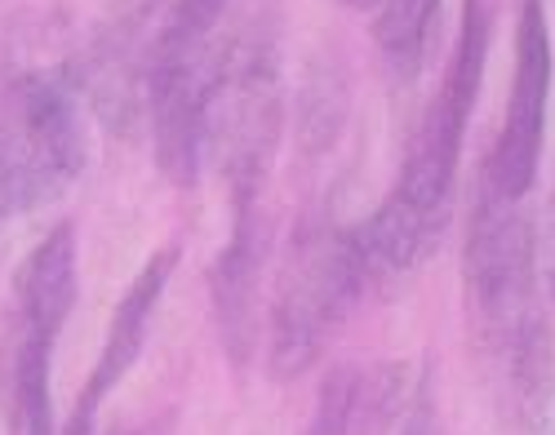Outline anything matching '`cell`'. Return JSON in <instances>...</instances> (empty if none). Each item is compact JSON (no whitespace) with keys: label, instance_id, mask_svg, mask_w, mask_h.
Wrapping results in <instances>:
<instances>
[{"label":"cell","instance_id":"52a82bcc","mask_svg":"<svg viewBox=\"0 0 555 435\" xmlns=\"http://www.w3.org/2000/svg\"><path fill=\"white\" fill-rule=\"evenodd\" d=\"M462 280H467V303L498 351L546 320L538 307V231L520 201L498 196L485 182L462 250Z\"/></svg>","mask_w":555,"mask_h":435},{"label":"cell","instance_id":"8992f818","mask_svg":"<svg viewBox=\"0 0 555 435\" xmlns=\"http://www.w3.org/2000/svg\"><path fill=\"white\" fill-rule=\"evenodd\" d=\"M281 120H285V93H281L275 44L262 31H241L231 40V59L214 93L209 142H205V161H214L231 187V214L262 209V187L271 178Z\"/></svg>","mask_w":555,"mask_h":435},{"label":"cell","instance_id":"7a4b0ae2","mask_svg":"<svg viewBox=\"0 0 555 435\" xmlns=\"http://www.w3.org/2000/svg\"><path fill=\"white\" fill-rule=\"evenodd\" d=\"M231 0H169L147 50V120L156 165L169 182L196 187L205 169L209 112L222 85L231 40L222 36Z\"/></svg>","mask_w":555,"mask_h":435},{"label":"cell","instance_id":"7c38bea8","mask_svg":"<svg viewBox=\"0 0 555 435\" xmlns=\"http://www.w3.org/2000/svg\"><path fill=\"white\" fill-rule=\"evenodd\" d=\"M436 27H440V0H383L378 5L374 44L383 76L396 89H409L427 72Z\"/></svg>","mask_w":555,"mask_h":435},{"label":"cell","instance_id":"5bb4252c","mask_svg":"<svg viewBox=\"0 0 555 435\" xmlns=\"http://www.w3.org/2000/svg\"><path fill=\"white\" fill-rule=\"evenodd\" d=\"M542 263H546V289H551V298H555V196H551L546 227H542Z\"/></svg>","mask_w":555,"mask_h":435},{"label":"cell","instance_id":"30bf717a","mask_svg":"<svg viewBox=\"0 0 555 435\" xmlns=\"http://www.w3.org/2000/svg\"><path fill=\"white\" fill-rule=\"evenodd\" d=\"M267 245H271V235H267L262 209L231 214V235L209 271L214 320H218V337L231 364H249L254 343H258V280H262Z\"/></svg>","mask_w":555,"mask_h":435},{"label":"cell","instance_id":"4fadbf2b","mask_svg":"<svg viewBox=\"0 0 555 435\" xmlns=\"http://www.w3.org/2000/svg\"><path fill=\"white\" fill-rule=\"evenodd\" d=\"M400 435H440V426H436L431 378H423V382H418V392H413V409H409V418L400 422Z\"/></svg>","mask_w":555,"mask_h":435},{"label":"cell","instance_id":"9a60e30c","mask_svg":"<svg viewBox=\"0 0 555 435\" xmlns=\"http://www.w3.org/2000/svg\"><path fill=\"white\" fill-rule=\"evenodd\" d=\"M347 5H383V0H347Z\"/></svg>","mask_w":555,"mask_h":435},{"label":"cell","instance_id":"8fae6325","mask_svg":"<svg viewBox=\"0 0 555 435\" xmlns=\"http://www.w3.org/2000/svg\"><path fill=\"white\" fill-rule=\"evenodd\" d=\"M409 369L400 360L343 364L320 382L307 435H387L396 422L409 418Z\"/></svg>","mask_w":555,"mask_h":435},{"label":"cell","instance_id":"3957f363","mask_svg":"<svg viewBox=\"0 0 555 435\" xmlns=\"http://www.w3.org/2000/svg\"><path fill=\"white\" fill-rule=\"evenodd\" d=\"M364 294L369 284L356 250V227H343L330 214L307 218L294 231L281 276H275V298L267 320L271 378L285 382L307 373Z\"/></svg>","mask_w":555,"mask_h":435},{"label":"cell","instance_id":"9c48e42d","mask_svg":"<svg viewBox=\"0 0 555 435\" xmlns=\"http://www.w3.org/2000/svg\"><path fill=\"white\" fill-rule=\"evenodd\" d=\"M173 267H178V245H165V250H156L143 267H138V276L129 280L125 298L112 311L103 351H99L94 369H89V378H85V392H80V400H76L63 435H94L99 409L116 396V386L129 378V369L138 364V356H143V347H147L152 320L160 311V298H165V289H169Z\"/></svg>","mask_w":555,"mask_h":435},{"label":"cell","instance_id":"6da1fadb","mask_svg":"<svg viewBox=\"0 0 555 435\" xmlns=\"http://www.w3.org/2000/svg\"><path fill=\"white\" fill-rule=\"evenodd\" d=\"M485 63H489V10L485 0H467L453 59L444 67L440 89L431 93V103L423 107L418 125L409 133V152L391 196L364 222H356V250L369 294H387V289L404 284L436 250V240L449 222L457 165H462V133H467V120L480 99Z\"/></svg>","mask_w":555,"mask_h":435},{"label":"cell","instance_id":"ba28073f","mask_svg":"<svg viewBox=\"0 0 555 435\" xmlns=\"http://www.w3.org/2000/svg\"><path fill=\"white\" fill-rule=\"evenodd\" d=\"M555 80V50H551V18L542 0H525L516 23V72L512 99L502 112V129L489 148L480 182L506 201H525L538 182L542 138H546V107Z\"/></svg>","mask_w":555,"mask_h":435},{"label":"cell","instance_id":"5b68a950","mask_svg":"<svg viewBox=\"0 0 555 435\" xmlns=\"http://www.w3.org/2000/svg\"><path fill=\"white\" fill-rule=\"evenodd\" d=\"M80 294L76 227L44 231L14 276V320L5 351V422L10 435H59L54 422V351Z\"/></svg>","mask_w":555,"mask_h":435},{"label":"cell","instance_id":"277c9868","mask_svg":"<svg viewBox=\"0 0 555 435\" xmlns=\"http://www.w3.org/2000/svg\"><path fill=\"white\" fill-rule=\"evenodd\" d=\"M85 89L72 67L27 72L0 112V231L59 201L89 161Z\"/></svg>","mask_w":555,"mask_h":435}]
</instances>
